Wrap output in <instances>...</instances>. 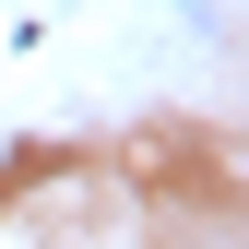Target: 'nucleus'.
<instances>
[{
	"label": "nucleus",
	"instance_id": "obj_1",
	"mask_svg": "<svg viewBox=\"0 0 249 249\" xmlns=\"http://www.w3.org/2000/svg\"><path fill=\"white\" fill-rule=\"evenodd\" d=\"M178 12H202V0H178Z\"/></svg>",
	"mask_w": 249,
	"mask_h": 249
}]
</instances>
